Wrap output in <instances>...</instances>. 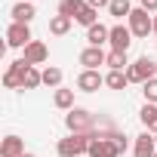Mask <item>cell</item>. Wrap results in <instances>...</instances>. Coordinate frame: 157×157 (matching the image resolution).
<instances>
[{
	"label": "cell",
	"instance_id": "cell-1",
	"mask_svg": "<svg viewBox=\"0 0 157 157\" xmlns=\"http://www.w3.org/2000/svg\"><path fill=\"white\" fill-rule=\"evenodd\" d=\"M90 136H77V132H68L65 139H59V145H56V151H59V157H83L86 151H90Z\"/></svg>",
	"mask_w": 157,
	"mask_h": 157
},
{
	"label": "cell",
	"instance_id": "cell-2",
	"mask_svg": "<svg viewBox=\"0 0 157 157\" xmlns=\"http://www.w3.org/2000/svg\"><path fill=\"white\" fill-rule=\"evenodd\" d=\"M126 77H129V83H148L157 77V62H151L148 56L136 59L129 68H126Z\"/></svg>",
	"mask_w": 157,
	"mask_h": 157
},
{
	"label": "cell",
	"instance_id": "cell-3",
	"mask_svg": "<svg viewBox=\"0 0 157 157\" xmlns=\"http://www.w3.org/2000/svg\"><path fill=\"white\" fill-rule=\"evenodd\" d=\"M126 22H129L132 37H148V34H154V16H151L148 10H142V6H136Z\"/></svg>",
	"mask_w": 157,
	"mask_h": 157
},
{
	"label": "cell",
	"instance_id": "cell-4",
	"mask_svg": "<svg viewBox=\"0 0 157 157\" xmlns=\"http://www.w3.org/2000/svg\"><path fill=\"white\" fill-rule=\"evenodd\" d=\"M31 40H34V37H31V25L13 22V25L6 28V46H10V49H25Z\"/></svg>",
	"mask_w": 157,
	"mask_h": 157
},
{
	"label": "cell",
	"instance_id": "cell-5",
	"mask_svg": "<svg viewBox=\"0 0 157 157\" xmlns=\"http://www.w3.org/2000/svg\"><path fill=\"white\" fill-rule=\"evenodd\" d=\"M108 46L114 49V52H129V46H132V31H129V25H111V37H108Z\"/></svg>",
	"mask_w": 157,
	"mask_h": 157
},
{
	"label": "cell",
	"instance_id": "cell-6",
	"mask_svg": "<svg viewBox=\"0 0 157 157\" xmlns=\"http://www.w3.org/2000/svg\"><path fill=\"white\" fill-rule=\"evenodd\" d=\"M22 59H25L28 65H43V62L49 59V49H46L43 40H31V43L22 49Z\"/></svg>",
	"mask_w": 157,
	"mask_h": 157
},
{
	"label": "cell",
	"instance_id": "cell-7",
	"mask_svg": "<svg viewBox=\"0 0 157 157\" xmlns=\"http://www.w3.org/2000/svg\"><path fill=\"white\" fill-rule=\"evenodd\" d=\"M108 62V52L102 49V46H86L83 52H80V65L86 68V71H99V65H105Z\"/></svg>",
	"mask_w": 157,
	"mask_h": 157
},
{
	"label": "cell",
	"instance_id": "cell-8",
	"mask_svg": "<svg viewBox=\"0 0 157 157\" xmlns=\"http://www.w3.org/2000/svg\"><path fill=\"white\" fill-rule=\"evenodd\" d=\"M157 154V139H154V132H142V136H136V145H132V157H154Z\"/></svg>",
	"mask_w": 157,
	"mask_h": 157
},
{
	"label": "cell",
	"instance_id": "cell-9",
	"mask_svg": "<svg viewBox=\"0 0 157 157\" xmlns=\"http://www.w3.org/2000/svg\"><path fill=\"white\" fill-rule=\"evenodd\" d=\"M86 157H120V148L114 145V139H93Z\"/></svg>",
	"mask_w": 157,
	"mask_h": 157
},
{
	"label": "cell",
	"instance_id": "cell-10",
	"mask_svg": "<svg viewBox=\"0 0 157 157\" xmlns=\"http://www.w3.org/2000/svg\"><path fill=\"white\" fill-rule=\"evenodd\" d=\"M99 86H105V77L99 74V71H80V74H77V90H80V93H96Z\"/></svg>",
	"mask_w": 157,
	"mask_h": 157
},
{
	"label": "cell",
	"instance_id": "cell-11",
	"mask_svg": "<svg viewBox=\"0 0 157 157\" xmlns=\"http://www.w3.org/2000/svg\"><path fill=\"white\" fill-rule=\"evenodd\" d=\"M19 80H22V90H37V86L43 83V71H37V65H28V62H25Z\"/></svg>",
	"mask_w": 157,
	"mask_h": 157
},
{
	"label": "cell",
	"instance_id": "cell-12",
	"mask_svg": "<svg viewBox=\"0 0 157 157\" xmlns=\"http://www.w3.org/2000/svg\"><path fill=\"white\" fill-rule=\"evenodd\" d=\"M22 68H25V59L10 62V68H6V74H3V86H6V90H22V80H19Z\"/></svg>",
	"mask_w": 157,
	"mask_h": 157
},
{
	"label": "cell",
	"instance_id": "cell-13",
	"mask_svg": "<svg viewBox=\"0 0 157 157\" xmlns=\"http://www.w3.org/2000/svg\"><path fill=\"white\" fill-rule=\"evenodd\" d=\"M0 157H25V142L19 136H6L0 142Z\"/></svg>",
	"mask_w": 157,
	"mask_h": 157
},
{
	"label": "cell",
	"instance_id": "cell-14",
	"mask_svg": "<svg viewBox=\"0 0 157 157\" xmlns=\"http://www.w3.org/2000/svg\"><path fill=\"white\" fill-rule=\"evenodd\" d=\"M10 16H13V22H22V25H31L37 13H34V3H28V0H19V3L13 6V13H10Z\"/></svg>",
	"mask_w": 157,
	"mask_h": 157
},
{
	"label": "cell",
	"instance_id": "cell-15",
	"mask_svg": "<svg viewBox=\"0 0 157 157\" xmlns=\"http://www.w3.org/2000/svg\"><path fill=\"white\" fill-rule=\"evenodd\" d=\"M108 37H111V28H105L102 22H96L93 28H86V43L90 46H102V43H108Z\"/></svg>",
	"mask_w": 157,
	"mask_h": 157
},
{
	"label": "cell",
	"instance_id": "cell-16",
	"mask_svg": "<svg viewBox=\"0 0 157 157\" xmlns=\"http://www.w3.org/2000/svg\"><path fill=\"white\" fill-rule=\"evenodd\" d=\"M74 22H77V25H83V28H93V25L99 22V10H93V6L86 3V0H83V6L77 10V16H74Z\"/></svg>",
	"mask_w": 157,
	"mask_h": 157
},
{
	"label": "cell",
	"instance_id": "cell-17",
	"mask_svg": "<svg viewBox=\"0 0 157 157\" xmlns=\"http://www.w3.org/2000/svg\"><path fill=\"white\" fill-rule=\"evenodd\" d=\"M52 105H56V108H62V111H71V108H77V105H74V90H65V86H59V90L52 93Z\"/></svg>",
	"mask_w": 157,
	"mask_h": 157
},
{
	"label": "cell",
	"instance_id": "cell-18",
	"mask_svg": "<svg viewBox=\"0 0 157 157\" xmlns=\"http://www.w3.org/2000/svg\"><path fill=\"white\" fill-rule=\"evenodd\" d=\"M139 120H142V126H145L148 132L157 136V105H148V102H145V108L139 111Z\"/></svg>",
	"mask_w": 157,
	"mask_h": 157
},
{
	"label": "cell",
	"instance_id": "cell-19",
	"mask_svg": "<svg viewBox=\"0 0 157 157\" xmlns=\"http://www.w3.org/2000/svg\"><path fill=\"white\" fill-rule=\"evenodd\" d=\"M71 25H74V19H68V16H52V19H49V34L65 37V34L71 31Z\"/></svg>",
	"mask_w": 157,
	"mask_h": 157
},
{
	"label": "cell",
	"instance_id": "cell-20",
	"mask_svg": "<svg viewBox=\"0 0 157 157\" xmlns=\"http://www.w3.org/2000/svg\"><path fill=\"white\" fill-rule=\"evenodd\" d=\"M105 86H108V90H126V86H129L126 71H108V74H105Z\"/></svg>",
	"mask_w": 157,
	"mask_h": 157
},
{
	"label": "cell",
	"instance_id": "cell-21",
	"mask_svg": "<svg viewBox=\"0 0 157 157\" xmlns=\"http://www.w3.org/2000/svg\"><path fill=\"white\" fill-rule=\"evenodd\" d=\"M132 10H136V6L129 3V0H111V6H108V13H111L114 19H129Z\"/></svg>",
	"mask_w": 157,
	"mask_h": 157
},
{
	"label": "cell",
	"instance_id": "cell-22",
	"mask_svg": "<svg viewBox=\"0 0 157 157\" xmlns=\"http://www.w3.org/2000/svg\"><path fill=\"white\" fill-rule=\"evenodd\" d=\"M111 71H126L129 68V59H126V52H114V49H108V62H105Z\"/></svg>",
	"mask_w": 157,
	"mask_h": 157
},
{
	"label": "cell",
	"instance_id": "cell-23",
	"mask_svg": "<svg viewBox=\"0 0 157 157\" xmlns=\"http://www.w3.org/2000/svg\"><path fill=\"white\" fill-rule=\"evenodd\" d=\"M43 86H52V90L62 86V68H56V65L43 68Z\"/></svg>",
	"mask_w": 157,
	"mask_h": 157
},
{
	"label": "cell",
	"instance_id": "cell-24",
	"mask_svg": "<svg viewBox=\"0 0 157 157\" xmlns=\"http://www.w3.org/2000/svg\"><path fill=\"white\" fill-rule=\"evenodd\" d=\"M80 6H83V0H59V16H68V19H74Z\"/></svg>",
	"mask_w": 157,
	"mask_h": 157
},
{
	"label": "cell",
	"instance_id": "cell-25",
	"mask_svg": "<svg viewBox=\"0 0 157 157\" xmlns=\"http://www.w3.org/2000/svg\"><path fill=\"white\" fill-rule=\"evenodd\" d=\"M142 96H145L148 105H157V77L148 80V83H142Z\"/></svg>",
	"mask_w": 157,
	"mask_h": 157
},
{
	"label": "cell",
	"instance_id": "cell-26",
	"mask_svg": "<svg viewBox=\"0 0 157 157\" xmlns=\"http://www.w3.org/2000/svg\"><path fill=\"white\" fill-rule=\"evenodd\" d=\"M114 145L120 148V154H126V148H129V139H126L123 132H117V136H114Z\"/></svg>",
	"mask_w": 157,
	"mask_h": 157
},
{
	"label": "cell",
	"instance_id": "cell-27",
	"mask_svg": "<svg viewBox=\"0 0 157 157\" xmlns=\"http://www.w3.org/2000/svg\"><path fill=\"white\" fill-rule=\"evenodd\" d=\"M139 6L148 10V13H157V0H139Z\"/></svg>",
	"mask_w": 157,
	"mask_h": 157
},
{
	"label": "cell",
	"instance_id": "cell-28",
	"mask_svg": "<svg viewBox=\"0 0 157 157\" xmlns=\"http://www.w3.org/2000/svg\"><path fill=\"white\" fill-rule=\"evenodd\" d=\"M86 3H90L93 10H105V6H111V0H86Z\"/></svg>",
	"mask_w": 157,
	"mask_h": 157
},
{
	"label": "cell",
	"instance_id": "cell-29",
	"mask_svg": "<svg viewBox=\"0 0 157 157\" xmlns=\"http://www.w3.org/2000/svg\"><path fill=\"white\" fill-rule=\"evenodd\" d=\"M154 34H157V16H154Z\"/></svg>",
	"mask_w": 157,
	"mask_h": 157
},
{
	"label": "cell",
	"instance_id": "cell-30",
	"mask_svg": "<svg viewBox=\"0 0 157 157\" xmlns=\"http://www.w3.org/2000/svg\"><path fill=\"white\" fill-rule=\"evenodd\" d=\"M25 157H34V154H25Z\"/></svg>",
	"mask_w": 157,
	"mask_h": 157
},
{
	"label": "cell",
	"instance_id": "cell-31",
	"mask_svg": "<svg viewBox=\"0 0 157 157\" xmlns=\"http://www.w3.org/2000/svg\"><path fill=\"white\" fill-rule=\"evenodd\" d=\"M28 3H34V0H28Z\"/></svg>",
	"mask_w": 157,
	"mask_h": 157
},
{
	"label": "cell",
	"instance_id": "cell-32",
	"mask_svg": "<svg viewBox=\"0 0 157 157\" xmlns=\"http://www.w3.org/2000/svg\"><path fill=\"white\" fill-rule=\"evenodd\" d=\"M154 157H157V154H154Z\"/></svg>",
	"mask_w": 157,
	"mask_h": 157
},
{
	"label": "cell",
	"instance_id": "cell-33",
	"mask_svg": "<svg viewBox=\"0 0 157 157\" xmlns=\"http://www.w3.org/2000/svg\"><path fill=\"white\" fill-rule=\"evenodd\" d=\"M154 139H157V136H154Z\"/></svg>",
	"mask_w": 157,
	"mask_h": 157
}]
</instances>
